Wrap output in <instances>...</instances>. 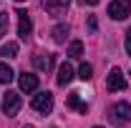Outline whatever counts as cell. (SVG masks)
<instances>
[{
	"label": "cell",
	"mask_w": 131,
	"mask_h": 128,
	"mask_svg": "<svg viewBox=\"0 0 131 128\" xmlns=\"http://www.w3.org/2000/svg\"><path fill=\"white\" fill-rule=\"evenodd\" d=\"M124 45H126V55H131V30H126L124 35Z\"/></svg>",
	"instance_id": "ac0fdd59"
},
{
	"label": "cell",
	"mask_w": 131,
	"mask_h": 128,
	"mask_svg": "<svg viewBox=\"0 0 131 128\" xmlns=\"http://www.w3.org/2000/svg\"><path fill=\"white\" fill-rule=\"evenodd\" d=\"M20 106H23V98L18 96L15 91H8L5 98H3V113H5L8 118H13V116H18Z\"/></svg>",
	"instance_id": "7a4b0ae2"
},
{
	"label": "cell",
	"mask_w": 131,
	"mask_h": 128,
	"mask_svg": "<svg viewBox=\"0 0 131 128\" xmlns=\"http://www.w3.org/2000/svg\"><path fill=\"white\" fill-rule=\"evenodd\" d=\"M5 30H8V15H5V13H0V38L5 35Z\"/></svg>",
	"instance_id": "e0dca14e"
},
{
	"label": "cell",
	"mask_w": 131,
	"mask_h": 128,
	"mask_svg": "<svg viewBox=\"0 0 131 128\" xmlns=\"http://www.w3.org/2000/svg\"><path fill=\"white\" fill-rule=\"evenodd\" d=\"M53 63H56V58L48 55V53H40V55H33V65L38 68V70H43V73H48L53 70Z\"/></svg>",
	"instance_id": "9c48e42d"
},
{
	"label": "cell",
	"mask_w": 131,
	"mask_h": 128,
	"mask_svg": "<svg viewBox=\"0 0 131 128\" xmlns=\"http://www.w3.org/2000/svg\"><path fill=\"white\" fill-rule=\"evenodd\" d=\"M78 78H81V80H91V78H93V68H91V63H81V68H78Z\"/></svg>",
	"instance_id": "2e32d148"
},
{
	"label": "cell",
	"mask_w": 131,
	"mask_h": 128,
	"mask_svg": "<svg viewBox=\"0 0 131 128\" xmlns=\"http://www.w3.org/2000/svg\"><path fill=\"white\" fill-rule=\"evenodd\" d=\"M50 35H53V40H56V43H66V35H68V25H56V28L50 30Z\"/></svg>",
	"instance_id": "7c38bea8"
},
{
	"label": "cell",
	"mask_w": 131,
	"mask_h": 128,
	"mask_svg": "<svg viewBox=\"0 0 131 128\" xmlns=\"http://www.w3.org/2000/svg\"><path fill=\"white\" fill-rule=\"evenodd\" d=\"M56 80H58V85H68L71 80H73V68L68 63H61L58 65V75H56Z\"/></svg>",
	"instance_id": "30bf717a"
},
{
	"label": "cell",
	"mask_w": 131,
	"mask_h": 128,
	"mask_svg": "<svg viewBox=\"0 0 131 128\" xmlns=\"http://www.w3.org/2000/svg\"><path fill=\"white\" fill-rule=\"evenodd\" d=\"M15 78V73H13V68L5 63H0V83H10V80Z\"/></svg>",
	"instance_id": "4fadbf2b"
},
{
	"label": "cell",
	"mask_w": 131,
	"mask_h": 128,
	"mask_svg": "<svg viewBox=\"0 0 131 128\" xmlns=\"http://www.w3.org/2000/svg\"><path fill=\"white\" fill-rule=\"evenodd\" d=\"M108 15L114 20H126L131 15V0H114L108 5Z\"/></svg>",
	"instance_id": "5b68a950"
},
{
	"label": "cell",
	"mask_w": 131,
	"mask_h": 128,
	"mask_svg": "<svg viewBox=\"0 0 131 128\" xmlns=\"http://www.w3.org/2000/svg\"><path fill=\"white\" fill-rule=\"evenodd\" d=\"M68 108H73V111H78V113H88V103H83L81 100V93H71L68 96Z\"/></svg>",
	"instance_id": "8fae6325"
},
{
	"label": "cell",
	"mask_w": 131,
	"mask_h": 128,
	"mask_svg": "<svg viewBox=\"0 0 131 128\" xmlns=\"http://www.w3.org/2000/svg\"><path fill=\"white\" fill-rule=\"evenodd\" d=\"M15 3H23V0H15Z\"/></svg>",
	"instance_id": "7402d4cb"
},
{
	"label": "cell",
	"mask_w": 131,
	"mask_h": 128,
	"mask_svg": "<svg viewBox=\"0 0 131 128\" xmlns=\"http://www.w3.org/2000/svg\"><path fill=\"white\" fill-rule=\"evenodd\" d=\"M33 108H35L38 113H43V116H48V113L53 111V93L40 91L38 96H33Z\"/></svg>",
	"instance_id": "277c9868"
},
{
	"label": "cell",
	"mask_w": 131,
	"mask_h": 128,
	"mask_svg": "<svg viewBox=\"0 0 131 128\" xmlns=\"http://www.w3.org/2000/svg\"><path fill=\"white\" fill-rule=\"evenodd\" d=\"M96 28H98V20H96V15H88V30L93 33Z\"/></svg>",
	"instance_id": "d6986e66"
},
{
	"label": "cell",
	"mask_w": 131,
	"mask_h": 128,
	"mask_svg": "<svg viewBox=\"0 0 131 128\" xmlns=\"http://www.w3.org/2000/svg\"><path fill=\"white\" fill-rule=\"evenodd\" d=\"M23 128H33V126H30V123H28V126H23Z\"/></svg>",
	"instance_id": "44dd1931"
},
{
	"label": "cell",
	"mask_w": 131,
	"mask_h": 128,
	"mask_svg": "<svg viewBox=\"0 0 131 128\" xmlns=\"http://www.w3.org/2000/svg\"><path fill=\"white\" fill-rule=\"evenodd\" d=\"M0 55H3V58H15L18 55V43H5V45L0 48Z\"/></svg>",
	"instance_id": "9a60e30c"
},
{
	"label": "cell",
	"mask_w": 131,
	"mask_h": 128,
	"mask_svg": "<svg viewBox=\"0 0 131 128\" xmlns=\"http://www.w3.org/2000/svg\"><path fill=\"white\" fill-rule=\"evenodd\" d=\"M96 128H101V126H96Z\"/></svg>",
	"instance_id": "603a6c76"
},
{
	"label": "cell",
	"mask_w": 131,
	"mask_h": 128,
	"mask_svg": "<svg viewBox=\"0 0 131 128\" xmlns=\"http://www.w3.org/2000/svg\"><path fill=\"white\" fill-rule=\"evenodd\" d=\"M86 5H98V0H83Z\"/></svg>",
	"instance_id": "ffe728a7"
},
{
	"label": "cell",
	"mask_w": 131,
	"mask_h": 128,
	"mask_svg": "<svg viewBox=\"0 0 131 128\" xmlns=\"http://www.w3.org/2000/svg\"><path fill=\"white\" fill-rule=\"evenodd\" d=\"M18 85H20L23 93H33V91H38V75H33V73H23V75L18 78Z\"/></svg>",
	"instance_id": "ba28073f"
},
{
	"label": "cell",
	"mask_w": 131,
	"mask_h": 128,
	"mask_svg": "<svg viewBox=\"0 0 131 128\" xmlns=\"http://www.w3.org/2000/svg\"><path fill=\"white\" fill-rule=\"evenodd\" d=\"M124 88H126V75H124V70H121V68H111V73L106 75V91L116 93V91H124Z\"/></svg>",
	"instance_id": "3957f363"
},
{
	"label": "cell",
	"mask_w": 131,
	"mask_h": 128,
	"mask_svg": "<svg viewBox=\"0 0 131 128\" xmlns=\"http://www.w3.org/2000/svg\"><path fill=\"white\" fill-rule=\"evenodd\" d=\"M66 55H71V58H81L83 55V43L81 40H73L71 45H68V53Z\"/></svg>",
	"instance_id": "5bb4252c"
},
{
	"label": "cell",
	"mask_w": 131,
	"mask_h": 128,
	"mask_svg": "<svg viewBox=\"0 0 131 128\" xmlns=\"http://www.w3.org/2000/svg\"><path fill=\"white\" fill-rule=\"evenodd\" d=\"M111 121H114L116 126H126V123H131V103H126V100L116 103L114 108H111Z\"/></svg>",
	"instance_id": "6da1fadb"
},
{
	"label": "cell",
	"mask_w": 131,
	"mask_h": 128,
	"mask_svg": "<svg viewBox=\"0 0 131 128\" xmlns=\"http://www.w3.org/2000/svg\"><path fill=\"white\" fill-rule=\"evenodd\" d=\"M68 5H71V0H43V10L48 15H53V18L63 15L66 10H68Z\"/></svg>",
	"instance_id": "8992f818"
},
{
	"label": "cell",
	"mask_w": 131,
	"mask_h": 128,
	"mask_svg": "<svg viewBox=\"0 0 131 128\" xmlns=\"http://www.w3.org/2000/svg\"><path fill=\"white\" fill-rule=\"evenodd\" d=\"M18 15V35L25 40L28 35H30V30H33V23H30V15L25 13V10H18L15 13Z\"/></svg>",
	"instance_id": "52a82bcc"
}]
</instances>
